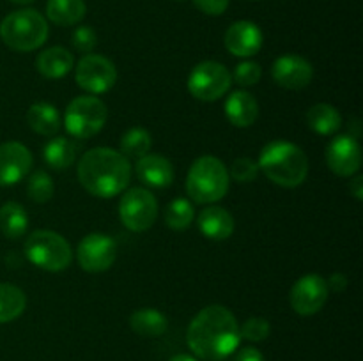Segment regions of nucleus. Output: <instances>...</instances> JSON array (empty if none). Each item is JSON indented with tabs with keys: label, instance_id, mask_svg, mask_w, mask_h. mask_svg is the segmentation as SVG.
<instances>
[{
	"label": "nucleus",
	"instance_id": "obj_35",
	"mask_svg": "<svg viewBox=\"0 0 363 361\" xmlns=\"http://www.w3.org/2000/svg\"><path fill=\"white\" fill-rule=\"evenodd\" d=\"M230 0H194V6L208 16H220L227 11Z\"/></svg>",
	"mask_w": 363,
	"mask_h": 361
},
{
	"label": "nucleus",
	"instance_id": "obj_15",
	"mask_svg": "<svg viewBox=\"0 0 363 361\" xmlns=\"http://www.w3.org/2000/svg\"><path fill=\"white\" fill-rule=\"evenodd\" d=\"M32 152L20 142H6L0 145V186H14L30 172Z\"/></svg>",
	"mask_w": 363,
	"mask_h": 361
},
{
	"label": "nucleus",
	"instance_id": "obj_13",
	"mask_svg": "<svg viewBox=\"0 0 363 361\" xmlns=\"http://www.w3.org/2000/svg\"><path fill=\"white\" fill-rule=\"evenodd\" d=\"M326 165L335 176L353 177L360 172L362 147L357 138L339 134L326 147Z\"/></svg>",
	"mask_w": 363,
	"mask_h": 361
},
{
	"label": "nucleus",
	"instance_id": "obj_16",
	"mask_svg": "<svg viewBox=\"0 0 363 361\" xmlns=\"http://www.w3.org/2000/svg\"><path fill=\"white\" fill-rule=\"evenodd\" d=\"M262 42H264L262 30L254 21L248 20H240L233 23L223 35V45H225L227 52L240 59H250L255 53L261 52Z\"/></svg>",
	"mask_w": 363,
	"mask_h": 361
},
{
	"label": "nucleus",
	"instance_id": "obj_11",
	"mask_svg": "<svg viewBox=\"0 0 363 361\" xmlns=\"http://www.w3.org/2000/svg\"><path fill=\"white\" fill-rule=\"evenodd\" d=\"M328 285L321 275H303L294 282L289 292V304L298 315H314L323 310L326 299H328Z\"/></svg>",
	"mask_w": 363,
	"mask_h": 361
},
{
	"label": "nucleus",
	"instance_id": "obj_27",
	"mask_svg": "<svg viewBox=\"0 0 363 361\" xmlns=\"http://www.w3.org/2000/svg\"><path fill=\"white\" fill-rule=\"evenodd\" d=\"M27 308V296L13 283H0V324H7L20 317Z\"/></svg>",
	"mask_w": 363,
	"mask_h": 361
},
{
	"label": "nucleus",
	"instance_id": "obj_1",
	"mask_svg": "<svg viewBox=\"0 0 363 361\" xmlns=\"http://www.w3.org/2000/svg\"><path fill=\"white\" fill-rule=\"evenodd\" d=\"M186 342L191 353L201 360H225L241 342L240 324L229 308L222 304H209L191 319Z\"/></svg>",
	"mask_w": 363,
	"mask_h": 361
},
{
	"label": "nucleus",
	"instance_id": "obj_34",
	"mask_svg": "<svg viewBox=\"0 0 363 361\" xmlns=\"http://www.w3.org/2000/svg\"><path fill=\"white\" fill-rule=\"evenodd\" d=\"M71 42H73V46L77 52L87 55V53H92V50L96 48L98 38H96V32L92 30L91 27H85V25H82V27L74 28L73 35H71Z\"/></svg>",
	"mask_w": 363,
	"mask_h": 361
},
{
	"label": "nucleus",
	"instance_id": "obj_2",
	"mask_svg": "<svg viewBox=\"0 0 363 361\" xmlns=\"http://www.w3.org/2000/svg\"><path fill=\"white\" fill-rule=\"evenodd\" d=\"M131 172L130 159L110 147L89 149L77 166L78 180L84 190L99 198L123 193L131 180Z\"/></svg>",
	"mask_w": 363,
	"mask_h": 361
},
{
	"label": "nucleus",
	"instance_id": "obj_9",
	"mask_svg": "<svg viewBox=\"0 0 363 361\" xmlns=\"http://www.w3.org/2000/svg\"><path fill=\"white\" fill-rule=\"evenodd\" d=\"M119 218L131 232H145L158 218V200L147 188H131L121 197Z\"/></svg>",
	"mask_w": 363,
	"mask_h": 361
},
{
	"label": "nucleus",
	"instance_id": "obj_12",
	"mask_svg": "<svg viewBox=\"0 0 363 361\" xmlns=\"http://www.w3.org/2000/svg\"><path fill=\"white\" fill-rule=\"evenodd\" d=\"M77 258L84 271H108L117 258V243L105 234H87L78 243Z\"/></svg>",
	"mask_w": 363,
	"mask_h": 361
},
{
	"label": "nucleus",
	"instance_id": "obj_39",
	"mask_svg": "<svg viewBox=\"0 0 363 361\" xmlns=\"http://www.w3.org/2000/svg\"><path fill=\"white\" fill-rule=\"evenodd\" d=\"M169 361H197L194 356H190V354H176V356L170 357Z\"/></svg>",
	"mask_w": 363,
	"mask_h": 361
},
{
	"label": "nucleus",
	"instance_id": "obj_29",
	"mask_svg": "<svg viewBox=\"0 0 363 361\" xmlns=\"http://www.w3.org/2000/svg\"><path fill=\"white\" fill-rule=\"evenodd\" d=\"M195 211L194 204H191L188 198H174L165 209V223L169 229L177 230H186L190 229V225L194 223Z\"/></svg>",
	"mask_w": 363,
	"mask_h": 361
},
{
	"label": "nucleus",
	"instance_id": "obj_40",
	"mask_svg": "<svg viewBox=\"0 0 363 361\" xmlns=\"http://www.w3.org/2000/svg\"><path fill=\"white\" fill-rule=\"evenodd\" d=\"M13 4H16V6H28V4H32L34 0H11Z\"/></svg>",
	"mask_w": 363,
	"mask_h": 361
},
{
	"label": "nucleus",
	"instance_id": "obj_41",
	"mask_svg": "<svg viewBox=\"0 0 363 361\" xmlns=\"http://www.w3.org/2000/svg\"><path fill=\"white\" fill-rule=\"evenodd\" d=\"M179 2H183V0H179Z\"/></svg>",
	"mask_w": 363,
	"mask_h": 361
},
{
	"label": "nucleus",
	"instance_id": "obj_24",
	"mask_svg": "<svg viewBox=\"0 0 363 361\" xmlns=\"http://www.w3.org/2000/svg\"><path fill=\"white\" fill-rule=\"evenodd\" d=\"M77 144L66 137L52 138L46 142L45 149H43V158H45L46 165L52 166L53 170L69 168L77 161Z\"/></svg>",
	"mask_w": 363,
	"mask_h": 361
},
{
	"label": "nucleus",
	"instance_id": "obj_21",
	"mask_svg": "<svg viewBox=\"0 0 363 361\" xmlns=\"http://www.w3.org/2000/svg\"><path fill=\"white\" fill-rule=\"evenodd\" d=\"M27 122L34 133L43 137H55L62 126L59 110L46 101H39L30 105L27 110Z\"/></svg>",
	"mask_w": 363,
	"mask_h": 361
},
{
	"label": "nucleus",
	"instance_id": "obj_19",
	"mask_svg": "<svg viewBox=\"0 0 363 361\" xmlns=\"http://www.w3.org/2000/svg\"><path fill=\"white\" fill-rule=\"evenodd\" d=\"M74 67V57L69 50L62 46H52L43 50L35 59V69L48 80L64 78Z\"/></svg>",
	"mask_w": 363,
	"mask_h": 361
},
{
	"label": "nucleus",
	"instance_id": "obj_33",
	"mask_svg": "<svg viewBox=\"0 0 363 361\" xmlns=\"http://www.w3.org/2000/svg\"><path fill=\"white\" fill-rule=\"evenodd\" d=\"M230 76L241 87H252V85L259 84L262 76V69L254 60H243V62L238 64L234 73H230Z\"/></svg>",
	"mask_w": 363,
	"mask_h": 361
},
{
	"label": "nucleus",
	"instance_id": "obj_17",
	"mask_svg": "<svg viewBox=\"0 0 363 361\" xmlns=\"http://www.w3.org/2000/svg\"><path fill=\"white\" fill-rule=\"evenodd\" d=\"M135 173H137L138 180L144 186L156 188V190H163L169 188L176 179V170L170 159L160 154H145L144 158L137 159V166H135Z\"/></svg>",
	"mask_w": 363,
	"mask_h": 361
},
{
	"label": "nucleus",
	"instance_id": "obj_3",
	"mask_svg": "<svg viewBox=\"0 0 363 361\" xmlns=\"http://www.w3.org/2000/svg\"><path fill=\"white\" fill-rule=\"evenodd\" d=\"M259 170L282 188H298L308 176V158L296 144L287 140H273L262 147L259 154Z\"/></svg>",
	"mask_w": 363,
	"mask_h": 361
},
{
	"label": "nucleus",
	"instance_id": "obj_14",
	"mask_svg": "<svg viewBox=\"0 0 363 361\" xmlns=\"http://www.w3.org/2000/svg\"><path fill=\"white\" fill-rule=\"evenodd\" d=\"M272 78L279 87L287 91H301L314 78V67L303 57L287 53L275 59L272 66Z\"/></svg>",
	"mask_w": 363,
	"mask_h": 361
},
{
	"label": "nucleus",
	"instance_id": "obj_31",
	"mask_svg": "<svg viewBox=\"0 0 363 361\" xmlns=\"http://www.w3.org/2000/svg\"><path fill=\"white\" fill-rule=\"evenodd\" d=\"M259 165L257 161H254L248 156H241V158H236L230 165L229 170V177L234 179L236 183L240 184H247V183H254L255 179L259 177Z\"/></svg>",
	"mask_w": 363,
	"mask_h": 361
},
{
	"label": "nucleus",
	"instance_id": "obj_25",
	"mask_svg": "<svg viewBox=\"0 0 363 361\" xmlns=\"http://www.w3.org/2000/svg\"><path fill=\"white\" fill-rule=\"evenodd\" d=\"M130 328L137 335L145 336V338H156L167 331L169 321H167L165 314H162L156 308H142V310L131 314Z\"/></svg>",
	"mask_w": 363,
	"mask_h": 361
},
{
	"label": "nucleus",
	"instance_id": "obj_10",
	"mask_svg": "<svg viewBox=\"0 0 363 361\" xmlns=\"http://www.w3.org/2000/svg\"><path fill=\"white\" fill-rule=\"evenodd\" d=\"M77 85L91 96L105 94L116 85L117 67L106 57L98 53H87L74 66Z\"/></svg>",
	"mask_w": 363,
	"mask_h": 361
},
{
	"label": "nucleus",
	"instance_id": "obj_5",
	"mask_svg": "<svg viewBox=\"0 0 363 361\" xmlns=\"http://www.w3.org/2000/svg\"><path fill=\"white\" fill-rule=\"evenodd\" d=\"M0 39L14 52H34L48 39V20L35 9L13 11L0 23Z\"/></svg>",
	"mask_w": 363,
	"mask_h": 361
},
{
	"label": "nucleus",
	"instance_id": "obj_7",
	"mask_svg": "<svg viewBox=\"0 0 363 361\" xmlns=\"http://www.w3.org/2000/svg\"><path fill=\"white\" fill-rule=\"evenodd\" d=\"M108 108L98 96H78L67 105L64 113V127L67 134L78 140H87L105 127Z\"/></svg>",
	"mask_w": 363,
	"mask_h": 361
},
{
	"label": "nucleus",
	"instance_id": "obj_8",
	"mask_svg": "<svg viewBox=\"0 0 363 361\" xmlns=\"http://www.w3.org/2000/svg\"><path fill=\"white\" fill-rule=\"evenodd\" d=\"M188 92L195 99L213 103L222 99L233 85L230 71L216 60L199 62L188 74Z\"/></svg>",
	"mask_w": 363,
	"mask_h": 361
},
{
	"label": "nucleus",
	"instance_id": "obj_26",
	"mask_svg": "<svg viewBox=\"0 0 363 361\" xmlns=\"http://www.w3.org/2000/svg\"><path fill=\"white\" fill-rule=\"evenodd\" d=\"M28 229V214L18 202H6L0 207V230L7 239H20Z\"/></svg>",
	"mask_w": 363,
	"mask_h": 361
},
{
	"label": "nucleus",
	"instance_id": "obj_32",
	"mask_svg": "<svg viewBox=\"0 0 363 361\" xmlns=\"http://www.w3.org/2000/svg\"><path fill=\"white\" fill-rule=\"evenodd\" d=\"M269 333H272V326L264 317L247 319L240 328V336L248 342H262L268 338Z\"/></svg>",
	"mask_w": 363,
	"mask_h": 361
},
{
	"label": "nucleus",
	"instance_id": "obj_37",
	"mask_svg": "<svg viewBox=\"0 0 363 361\" xmlns=\"http://www.w3.org/2000/svg\"><path fill=\"white\" fill-rule=\"evenodd\" d=\"M234 361H266V360L259 349H255V347H245V349H241L240 353L234 356Z\"/></svg>",
	"mask_w": 363,
	"mask_h": 361
},
{
	"label": "nucleus",
	"instance_id": "obj_30",
	"mask_svg": "<svg viewBox=\"0 0 363 361\" xmlns=\"http://www.w3.org/2000/svg\"><path fill=\"white\" fill-rule=\"evenodd\" d=\"M55 184L45 170H35L27 183V195L35 204H46L53 198Z\"/></svg>",
	"mask_w": 363,
	"mask_h": 361
},
{
	"label": "nucleus",
	"instance_id": "obj_36",
	"mask_svg": "<svg viewBox=\"0 0 363 361\" xmlns=\"http://www.w3.org/2000/svg\"><path fill=\"white\" fill-rule=\"evenodd\" d=\"M326 285H328V290H333V292H344L347 285H350V282H347V276L342 275V273H333L326 280Z\"/></svg>",
	"mask_w": 363,
	"mask_h": 361
},
{
	"label": "nucleus",
	"instance_id": "obj_38",
	"mask_svg": "<svg viewBox=\"0 0 363 361\" xmlns=\"http://www.w3.org/2000/svg\"><path fill=\"white\" fill-rule=\"evenodd\" d=\"M350 193L357 198L358 202L363 200V176L354 173L350 180Z\"/></svg>",
	"mask_w": 363,
	"mask_h": 361
},
{
	"label": "nucleus",
	"instance_id": "obj_18",
	"mask_svg": "<svg viewBox=\"0 0 363 361\" xmlns=\"http://www.w3.org/2000/svg\"><path fill=\"white\" fill-rule=\"evenodd\" d=\"M197 227L204 237L211 241H225L233 236L234 223L233 214L218 205H208L202 209L197 218Z\"/></svg>",
	"mask_w": 363,
	"mask_h": 361
},
{
	"label": "nucleus",
	"instance_id": "obj_22",
	"mask_svg": "<svg viewBox=\"0 0 363 361\" xmlns=\"http://www.w3.org/2000/svg\"><path fill=\"white\" fill-rule=\"evenodd\" d=\"M307 126L311 127L314 133L321 134V137H332L342 126V115L335 106L328 105V103H318L312 105L307 110Z\"/></svg>",
	"mask_w": 363,
	"mask_h": 361
},
{
	"label": "nucleus",
	"instance_id": "obj_20",
	"mask_svg": "<svg viewBox=\"0 0 363 361\" xmlns=\"http://www.w3.org/2000/svg\"><path fill=\"white\" fill-rule=\"evenodd\" d=\"M225 115L236 127H250L259 117V103L250 92L234 91L225 101Z\"/></svg>",
	"mask_w": 363,
	"mask_h": 361
},
{
	"label": "nucleus",
	"instance_id": "obj_6",
	"mask_svg": "<svg viewBox=\"0 0 363 361\" xmlns=\"http://www.w3.org/2000/svg\"><path fill=\"white\" fill-rule=\"evenodd\" d=\"M23 251L30 264L48 273L64 271L73 260V250L66 237L46 229L32 232L25 241Z\"/></svg>",
	"mask_w": 363,
	"mask_h": 361
},
{
	"label": "nucleus",
	"instance_id": "obj_28",
	"mask_svg": "<svg viewBox=\"0 0 363 361\" xmlns=\"http://www.w3.org/2000/svg\"><path fill=\"white\" fill-rule=\"evenodd\" d=\"M152 147V137L144 127H130L126 133L121 137L119 152L128 159H140L149 154Z\"/></svg>",
	"mask_w": 363,
	"mask_h": 361
},
{
	"label": "nucleus",
	"instance_id": "obj_4",
	"mask_svg": "<svg viewBox=\"0 0 363 361\" xmlns=\"http://www.w3.org/2000/svg\"><path fill=\"white\" fill-rule=\"evenodd\" d=\"M229 184L230 177L225 163L216 156H201L188 170L186 193L195 204L209 205L225 197Z\"/></svg>",
	"mask_w": 363,
	"mask_h": 361
},
{
	"label": "nucleus",
	"instance_id": "obj_23",
	"mask_svg": "<svg viewBox=\"0 0 363 361\" xmlns=\"http://www.w3.org/2000/svg\"><path fill=\"white\" fill-rule=\"evenodd\" d=\"M87 13L85 0H48L46 2V20L59 27H71L80 23Z\"/></svg>",
	"mask_w": 363,
	"mask_h": 361
}]
</instances>
